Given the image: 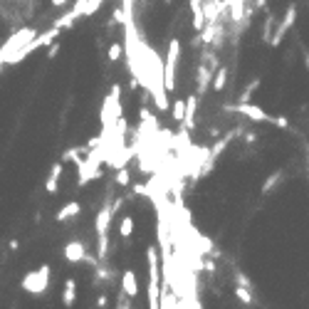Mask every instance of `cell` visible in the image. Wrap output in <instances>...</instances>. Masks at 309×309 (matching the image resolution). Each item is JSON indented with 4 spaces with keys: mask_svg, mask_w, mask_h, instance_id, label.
Wrapping results in <instances>:
<instances>
[{
    "mask_svg": "<svg viewBox=\"0 0 309 309\" xmlns=\"http://www.w3.org/2000/svg\"><path fill=\"white\" fill-rule=\"evenodd\" d=\"M146 267H149V307H158V299H161V272H158V250L149 248L146 250Z\"/></svg>",
    "mask_w": 309,
    "mask_h": 309,
    "instance_id": "6da1fadb",
    "label": "cell"
},
{
    "mask_svg": "<svg viewBox=\"0 0 309 309\" xmlns=\"http://www.w3.org/2000/svg\"><path fill=\"white\" fill-rule=\"evenodd\" d=\"M178 59H181V40H168V52L163 59V87L166 92L176 89V72H178Z\"/></svg>",
    "mask_w": 309,
    "mask_h": 309,
    "instance_id": "7a4b0ae2",
    "label": "cell"
},
{
    "mask_svg": "<svg viewBox=\"0 0 309 309\" xmlns=\"http://www.w3.org/2000/svg\"><path fill=\"white\" fill-rule=\"evenodd\" d=\"M50 265H40L38 270L27 272L25 277H22V290L30 292V294H45V292L50 290Z\"/></svg>",
    "mask_w": 309,
    "mask_h": 309,
    "instance_id": "3957f363",
    "label": "cell"
},
{
    "mask_svg": "<svg viewBox=\"0 0 309 309\" xmlns=\"http://www.w3.org/2000/svg\"><path fill=\"white\" fill-rule=\"evenodd\" d=\"M235 112H240L243 116H248L250 121L255 124H272V116L265 112V109H260L257 104H252V101H240L237 107H235Z\"/></svg>",
    "mask_w": 309,
    "mask_h": 309,
    "instance_id": "277c9868",
    "label": "cell"
},
{
    "mask_svg": "<svg viewBox=\"0 0 309 309\" xmlns=\"http://www.w3.org/2000/svg\"><path fill=\"white\" fill-rule=\"evenodd\" d=\"M114 205H101L97 213V218H94V232H97V237H104V235H109V225H112V218H114Z\"/></svg>",
    "mask_w": 309,
    "mask_h": 309,
    "instance_id": "5b68a950",
    "label": "cell"
},
{
    "mask_svg": "<svg viewBox=\"0 0 309 309\" xmlns=\"http://www.w3.org/2000/svg\"><path fill=\"white\" fill-rule=\"evenodd\" d=\"M64 260L67 262H84L87 260V248L82 240H70L64 245Z\"/></svg>",
    "mask_w": 309,
    "mask_h": 309,
    "instance_id": "8992f818",
    "label": "cell"
},
{
    "mask_svg": "<svg viewBox=\"0 0 309 309\" xmlns=\"http://www.w3.org/2000/svg\"><path fill=\"white\" fill-rule=\"evenodd\" d=\"M62 174H64V163H62V161H57V163L52 166L50 176H47V181H45L47 193H57V191H59V178H62Z\"/></svg>",
    "mask_w": 309,
    "mask_h": 309,
    "instance_id": "52a82bcc",
    "label": "cell"
},
{
    "mask_svg": "<svg viewBox=\"0 0 309 309\" xmlns=\"http://www.w3.org/2000/svg\"><path fill=\"white\" fill-rule=\"evenodd\" d=\"M121 290L126 292L129 297H139V280H136L134 270H124V274H121Z\"/></svg>",
    "mask_w": 309,
    "mask_h": 309,
    "instance_id": "ba28073f",
    "label": "cell"
},
{
    "mask_svg": "<svg viewBox=\"0 0 309 309\" xmlns=\"http://www.w3.org/2000/svg\"><path fill=\"white\" fill-rule=\"evenodd\" d=\"M195 112H198V97H188L186 99V114H183V129H193L195 126Z\"/></svg>",
    "mask_w": 309,
    "mask_h": 309,
    "instance_id": "9c48e42d",
    "label": "cell"
},
{
    "mask_svg": "<svg viewBox=\"0 0 309 309\" xmlns=\"http://www.w3.org/2000/svg\"><path fill=\"white\" fill-rule=\"evenodd\" d=\"M203 3H205V0H188V8H191V13H193V27L195 30H203V22H205Z\"/></svg>",
    "mask_w": 309,
    "mask_h": 309,
    "instance_id": "30bf717a",
    "label": "cell"
},
{
    "mask_svg": "<svg viewBox=\"0 0 309 309\" xmlns=\"http://www.w3.org/2000/svg\"><path fill=\"white\" fill-rule=\"evenodd\" d=\"M62 302L67 304V307H72L75 302H77V282L70 277V280H64V290H62Z\"/></svg>",
    "mask_w": 309,
    "mask_h": 309,
    "instance_id": "8fae6325",
    "label": "cell"
},
{
    "mask_svg": "<svg viewBox=\"0 0 309 309\" xmlns=\"http://www.w3.org/2000/svg\"><path fill=\"white\" fill-rule=\"evenodd\" d=\"M79 213H82V205H79V200H70L62 211L57 213V220L59 223H64V220H72V218H77Z\"/></svg>",
    "mask_w": 309,
    "mask_h": 309,
    "instance_id": "7c38bea8",
    "label": "cell"
},
{
    "mask_svg": "<svg viewBox=\"0 0 309 309\" xmlns=\"http://www.w3.org/2000/svg\"><path fill=\"white\" fill-rule=\"evenodd\" d=\"M134 235V218L131 215H121L119 218V237L121 240H131Z\"/></svg>",
    "mask_w": 309,
    "mask_h": 309,
    "instance_id": "4fadbf2b",
    "label": "cell"
},
{
    "mask_svg": "<svg viewBox=\"0 0 309 309\" xmlns=\"http://www.w3.org/2000/svg\"><path fill=\"white\" fill-rule=\"evenodd\" d=\"M183 114H186V99H174V107H171V116L181 124L183 121Z\"/></svg>",
    "mask_w": 309,
    "mask_h": 309,
    "instance_id": "5bb4252c",
    "label": "cell"
},
{
    "mask_svg": "<svg viewBox=\"0 0 309 309\" xmlns=\"http://www.w3.org/2000/svg\"><path fill=\"white\" fill-rule=\"evenodd\" d=\"M225 82H228V70H225V67H218V75L213 79V89L220 92V89L225 87Z\"/></svg>",
    "mask_w": 309,
    "mask_h": 309,
    "instance_id": "9a60e30c",
    "label": "cell"
},
{
    "mask_svg": "<svg viewBox=\"0 0 309 309\" xmlns=\"http://www.w3.org/2000/svg\"><path fill=\"white\" fill-rule=\"evenodd\" d=\"M121 55H124V42H114V45L109 47V52H107L109 62H119V59H121Z\"/></svg>",
    "mask_w": 309,
    "mask_h": 309,
    "instance_id": "2e32d148",
    "label": "cell"
},
{
    "mask_svg": "<svg viewBox=\"0 0 309 309\" xmlns=\"http://www.w3.org/2000/svg\"><path fill=\"white\" fill-rule=\"evenodd\" d=\"M235 294H237V299H240V302H245V304H250V302H252L250 290H248V287H243V285H240V287H235Z\"/></svg>",
    "mask_w": 309,
    "mask_h": 309,
    "instance_id": "e0dca14e",
    "label": "cell"
},
{
    "mask_svg": "<svg viewBox=\"0 0 309 309\" xmlns=\"http://www.w3.org/2000/svg\"><path fill=\"white\" fill-rule=\"evenodd\" d=\"M116 183H119V186H129V183H131V176H129V171H126V166H121V168H119V174H116Z\"/></svg>",
    "mask_w": 309,
    "mask_h": 309,
    "instance_id": "ac0fdd59",
    "label": "cell"
},
{
    "mask_svg": "<svg viewBox=\"0 0 309 309\" xmlns=\"http://www.w3.org/2000/svg\"><path fill=\"white\" fill-rule=\"evenodd\" d=\"M304 67L309 70V52H304Z\"/></svg>",
    "mask_w": 309,
    "mask_h": 309,
    "instance_id": "d6986e66",
    "label": "cell"
},
{
    "mask_svg": "<svg viewBox=\"0 0 309 309\" xmlns=\"http://www.w3.org/2000/svg\"><path fill=\"white\" fill-rule=\"evenodd\" d=\"M163 3H166V5H171V3H174V0H163Z\"/></svg>",
    "mask_w": 309,
    "mask_h": 309,
    "instance_id": "ffe728a7",
    "label": "cell"
}]
</instances>
